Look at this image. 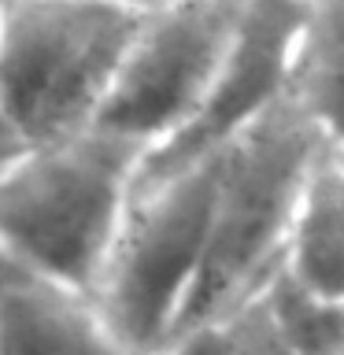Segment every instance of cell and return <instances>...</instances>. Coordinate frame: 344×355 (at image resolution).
<instances>
[{
    "instance_id": "cell-6",
    "label": "cell",
    "mask_w": 344,
    "mask_h": 355,
    "mask_svg": "<svg viewBox=\"0 0 344 355\" xmlns=\"http://www.w3.org/2000/svg\"><path fill=\"white\" fill-rule=\"evenodd\" d=\"M307 0H244L233 37L226 44L196 115L141 159L137 174H160L171 166L218 152L237 130L285 100L293 37Z\"/></svg>"
},
{
    "instance_id": "cell-3",
    "label": "cell",
    "mask_w": 344,
    "mask_h": 355,
    "mask_svg": "<svg viewBox=\"0 0 344 355\" xmlns=\"http://www.w3.org/2000/svg\"><path fill=\"white\" fill-rule=\"evenodd\" d=\"M144 11L122 0H4L0 115L26 144L96 122Z\"/></svg>"
},
{
    "instance_id": "cell-8",
    "label": "cell",
    "mask_w": 344,
    "mask_h": 355,
    "mask_svg": "<svg viewBox=\"0 0 344 355\" xmlns=\"http://www.w3.org/2000/svg\"><path fill=\"white\" fill-rule=\"evenodd\" d=\"M282 266L326 296H344V141H326L307 166L285 226Z\"/></svg>"
},
{
    "instance_id": "cell-10",
    "label": "cell",
    "mask_w": 344,
    "mask_h": 355,
    "mask_svg": "<svg viewBox=\"0 0 344 355\" xmlns=\"http://www.w3.org/2000/svg\"><path fill=\"white\" fill-rule=\"evenodd\" d=\"M248 300L289 355H344V296L318 293L277 263Z\"/></svg>"
},
{
    "instance_id": "cell-9",
    "label": "cell",
    "mask_w": 344,
    "mask_h": 355,
    "mask_svg": "<svg viewBox=\"0 0 344 355\" xmlns=\"http://www.w3.org/2000/svg\"><path fill=\"white\" fill-rule=\"evenodd\" d=\"M285 100L315 119L322 130L341 133V0H307L293 37Z\"/></svg>"
},
{
    "instance_id": "cell-13",
    "label": "cell",
    "mask_w": 344,
    "mask_h": 355,
    "mask_svg": "<svg viewBox=\"0 0 344 355\" xmlns=\"http://www.w3.org/2000/svg\"><path fill=\"white\" fill-rule=\"evenodd\" d=\"M22 144H26V141H22L19 133L11 130V122H8L4 115H0V174H4V171H8V163L22 152Z\"/></svg>"
},
{
    "instance_id": "cell-14",
    "label": "cell",
    "mask_w": 344,
    "mask_h": 355,
    "mask_svg": "<svg viewBox=\"0 0 344 355\" xmlns=\"http://www.w3.org/2000/svg\"><path fill=\"white\" fill-rule=\"evenodd\" d=\"M130 8H141V11H152V8H163V4H178V0H122Z\"/></svg>"
},
{
    "instance_id": "cell-5",
    "label": "cell",
    "mask_w": 344,
    "mask_h": 355,
    "mask_svg": "<svg viewBox=\"0 0 344 355\" xmlns=\"http://www.w3.org/2000/svg\"><path fill=\"white\" fill-rule=\"evenodd\" d=\"M244 0H178L144 11L93 126L141 144L144 155L196 115Z\"/></svg>"
},
{
    "instance_id": "cell-1",
    "label": "cell",
    "mask_w": 344,
    "mask_h": 355,
    "mask_svg": "<svg viewBox=\"0 0 344 355\" xmlns=\"http://www.w3.org/2000/svg\"><path fill=\"white\" fill-rule=\"evenodd\" d=\"M337 137L341 133L322 130L293 100H277L215 152L204 259L171 337L230 318L282 263L285 226L307 166L322 144Z\"/></svg>"
},
{
    "instance_id": "cell-11",
    "label": "cell",
    "mask_w": 344,
    "mask_h": 355,
    "mask_svg": "<svg viewBox=\"0 0 344 355\" xmlns=\"http://www.w3.org/2000/svg\"><path fill=\"white\" fill-rule=\"evenodd\" d=\"M230 352H233V329H230V318H222V322H204V326L174 333L148 355H230Z\"/></svg>"
},
{
    "instance_id": "cell-4",
    "label": "cell",
    "mask_w": 344,
    "mask_h": 355,
    "mask_svg": "<svg viewBox=\"0 0 344 355\" xmlns=\"http://www.w3.org/2000/svg\"><path fill=\"white\" fill-rule=\"evenodd\" d=\"M211 196L215 152L133 182L93 282L100 315L133 355L155 352L182 315L204 259Z\"/></svg>"
},
{
    "instance_id": "cell-12",
    "label": "cell",
    "mask_w": 344,
    "mask_h": 355,
    "mask_svg": "<svg viewBox=\"0 0 344 355\" xmlns=\"http://www.w3.org/2000/svg\"><path fill=\"white\" fill-rule=\"evenodd\" d=\"M230 329H233V352L230 355H289L277 337L266 329L263 315L255 311V304H241L237 311L230 315Z\"/></svg>"
},
{
    "instance_id": "cell-15",
    "label": "cell",
    "mask_w": 344,
    "mask_h": 355,
    "mask_svg": "<svg viewBox=\"0 0 344 355\" xmlns=\"http://www.w3.org/2000/svg\"><path fill=\"white\" fill-rule=\"evenodd\" d=\"M0 11H4V0H0Z\"/></svg>"
},
{
    "instance_id": "cell-7",
    "label": "cell",
    "mask_w": 344,
    "mask_h": 355,
    "mask_svg": "<svg viewBox=\"0 0 344 355\" xmlns=\"http://www.w3.org/2000/svg\"><path fill=\"white\" fill-rule=\"evenodd\" d=\"M0 355H133L93 293L0 252Z\"/></svg>"
},
{
    "instance_id": "cell-2",
    "label": "cell",
    "mask_w": 344,
    "mask_h": 355,
    "mask_svg": "<svg viewBox=\"0 0 344 355\" xmlns=\"http://www.w3.org/2000/svg\"><path fill=\"white\" fill-rule=\"evenodd\" d=\"M144 148L100 126L22 144L0 174V252L93 293Z\"/></svg>"
}]
</instances>
